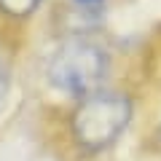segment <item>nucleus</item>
Listing matches in <instances>:
<instances>
[{
  "label": "nucleus",
  "mask_w": 161,
  "mask_h": 161,
  "mask_svg": "<svg viewBox=\"0 0 161 161\" xmlns=\"http://www.w3.org/2000/svg\"><path fill=\"white\" fill-rule=\"evenodd\" d=\"M108 73V54L89 38H67L48 59V80L64 94L89 97Z\"/></svg>",
  "instance_id": "f257e3e1"
},
{
  "label": "nucleus",
  "mask_w": 161,
  "mask_h": 161,
  "mask_svg": "<svg viewBox=\"0 0 161 161\" xmlns=\"http://www.w3.org/2000/svg\"><path fill=\"white\" fill-rule=\"evenodd\" d=\"M132 102L121 92H94L73 113V134L83 148H108L129 124Z\"/></svg>",
  "instance_id": "f03ea898"
},
{
  "label": "nucleus",
  "mask_w": 161,
  "mask_h": 161,
  "mask_svg": "<svg viewBox=\"0 0 161 161\" xmlns=\"http://www.w3.org/2000/svg\"><path fill=\"white\" fill-rule=\"evenodd\" d=\"M40 0H0V8L11 16H30Z\"/></svg>",
  "instance_id": "7ed1b4c3"
},
{
  "label": "nucleus",
  "mask_w": 161,
  "mask_h": 161,
  "mask_svg": "<svg viewBox=\"0 0 161 161\" xmlns=\"http://www.w3.org/2000/svg\"><path fill=\"white\" fill-rule=\"evenodd\" d=\"M6 92H8V73H6V67L0 64V105L6 99Z\"/></svg>",
  "instance_id": "20e7f679"
},
{
  "label": "nucleus",
  "mask_w": 161,
  "mask_h": 161,
  "mask_svg": "<svg viewBox=\"0 0 161 161\" xmlns=\"http://www.w3.org/2000/svg\"><path fill=\"white\" fill-rule=\"evenodd\" d=\"M75 6H80V8H89V11H94V8H99L105 3V0H73Z\"/></svg>",
  "instance_id": "39448f33"
}]
</instances>
